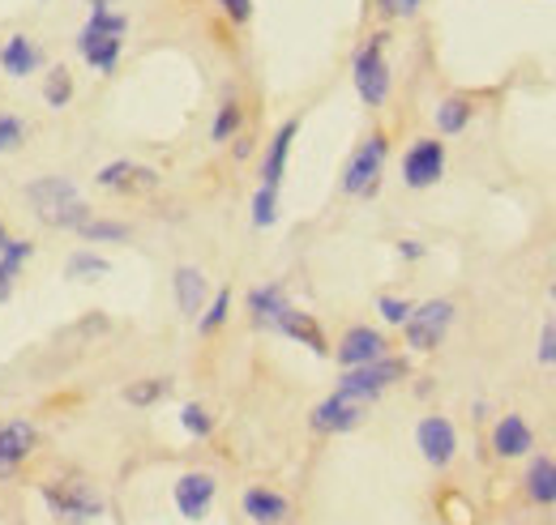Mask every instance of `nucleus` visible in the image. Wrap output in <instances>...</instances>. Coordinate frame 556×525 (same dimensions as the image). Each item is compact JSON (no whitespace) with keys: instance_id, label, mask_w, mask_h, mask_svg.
<instances>
[{"instance_id":"2eb2a0df","label":"nucleus","mask_w":556,"mask_h":525,"mask_svg":"<svg viewBox=\"0 0 556 525\" xmlns=\"http://www.w3.org/2000/svg\"><path fill=\"white\" fill-rule=\"evenodd\" d=\"M492 449L496 458H527L535 449V432L522 414H505L496 427H492Z\"/></svg>"},{"instance_id":"c756f323","label":"nucleus","mask_w":556,"mask_h":525,"mask_svg":"<svg viewBox=\"0 0 556 525\" xmlns=\"http://www.w3.org/2000/svg\"><path fill=\"white\" fill-rule=\"evenodd\" d=\"M278 218V189H257V197H253V227H270Z\"/></svg>"},{"instance_id":"b1692460","label":"nucleus","mask_w":556,"mask_h":525,"mask_svg":"<svg viewBox=\"0 0 556 525\" xmlns=\"http://www.w3.org/2000/svg\"><path fill=\"white\" fill-rule=\"evenodd\" d=\"M77 235H81L86 244H125V240H129V227H125V222H103V218H86V222L77 227Z\"/></svg>"},{"instance_id":"4be33fe9","label":"nucleus","mask_w":556,"mask_h":525,"mask_svg":"<svg viewBox=\"0 0 556 525\" xmlns=\"http://www.w3.org/2000/svg\"><path fill=\"white\" fill-rule=\"evenodd\" d=\"M527 496L535 504H556V461L553 458H535L527 470Z\"/></svg>"},{"instance_id":"39448f33","label":"nucleus","mask_w":556,"mask_h":525,"mask_svg":"<svg viewBox=\"0 0 556 525\" xmlns=\"http://www.w3.org/2000/svg\"><path fill=\"white\" fill-rule=\"evenodd\" d=\"M403 376H407V363H403V359L381 355V359H372V363L348 368V372H343V381H339V394L368 406L372 397H381L394 381H403Z\"/></svg>"},{"instance_id":"ea45409f","label":"nucleus","mask_w":556,"mask_h":525,"mask_svg":"<svg viewBox=\"0 0 556 525\" xmlns=\"http://www.w3.org/2000/svg\"><path fill=\"white\" fill-rule=\"evenodd\" d=\"M553 363H556V355H553Z\"/></svg>"},{"instance_id":"bb28decb","label":"nucleus","mask_w":556,"mask_h":525,"mask_svg":"<svg viewBox=\"0 0 556 525\" xmlns=\"http://www.w3.org/2000/svg\"><path fill=\"white\" fill-rule=\"evenodd\" d=\"M240 120H244V107L236 103V99H227L223 107H218V116H214V125H210V141H231L236 132H240Z\"/></svg>"},{"instance_id":"0eeeda50","label":"nucleus","mask_w":556,"mask_h":525,"mask_svg":"<svg viewBox=\"0 0 556 525\" xmlns=\"http://www.w3.org/2000/svg\"><path fill=\"white\" fill-rule=\"evenodd\" d=\"M445 176V145L437 137H419L403 154V184L407 189H432Z\"/></svg>"},{"instance_id":"20e7f679","label":"nucleus","mask_w":556,"mask_h":525,"mask_svg":"<svg viewBox=\"0 0 556 525\" xmlns=\"http://www.w3.org/2000/svg\"><path fill=\"white\" fill-rule=\"evenodd\" d=\"M39 491H43L48 509L65 522H90V517L103 513V496L81 478H48Z\"/></svg>"},{"instance_id":"7c9ffc66","label":"nucleus","mask_w":556,"mask_h":525,"mask_svg":"<svg viewBox=\"0 0 556 525\" xmlns=\"http://www.w3.org/2000/svg\"><path fill=\"white\" fill-rule=\"evenodd\" d=\"M227 312H231V291H218V295L210 299L206 317H198V329H202V333H214V329L227 321Z\"/></svg>"},{"instance_id":"473e14b6","label":"nucleus","mask_w":556,"mask_h":525,"mask_svg":"<svg viewBox=\"0 0 556 525\" xmlns=\"http://www.w3.org/2000/svg\"><path fill=\"white\" fill-rule=\"evenodd\" d=\"M22 137H26V125L17 120V116H0V154H9V150H17L22 145Z\"/></svg>"},{"instance_id":"f704fd0d","label":"nucleus","mask_w":556,"mask_h":525,"mask_svg":"<svg viewBox=\"0 0 556 525\" xmlns=\"http://www.w3.org/2000/svg\"><path fill=\"white\" fill-rule=\"evenodd\" d=\"M218 4H223V13L231 22H249L253 17V0H218Z\"/></svg>"},{"instance_id":"4468645a","label":"nucleus","mask_w":556,"mask_h":525,"mask_svg":"<svg viewBox=\"0 0 556 525\" xmlns=\"http://www.w3.org/2000/svg\"><path fill=\"white\" fill-rule=\"evenodd\" d=\"M359 423H364V401H351V397H343V394L326 397V401L313 410V427L326 432V436L351 432V427H359Z\"/></svg>"},{"instance_id":"7ed1b4c3","label":"nucleus","mask_w":556,"mask_h":525,"mask_svg":"<svg viewBox=\"0 0 556 525\" xmlns=\"http://www.w3.org/2000/svg\"><path fill=\"white\" fill-rule=\"evenodd\" d=\"M351 81H355V94L368 103V107H381L390 99V61H386V35H372L355 61H351Z\"/></svg>"},{"instance_id":"f3484780","label":"nucleus","mask_w":556,"mask_h":525,"mask_svg":"<svg viewBox=\"0 0 556 525\" xmlns=\"http://www.w3.org/2000/svg\"><path fill=\"white\" fill-rule=\"evenodd\" d=\"M244 517H253L257 525H278L291 517L287 496H278L270 487H249L244 491Z\"/></svg>"},{"instance_id":"4c0bfd02","label":"nucleus","mask_w":556,"mask_h":525,"mask_svg":"<svg viewBox=\"0 0 556 525\" xmlns=\"http://www.w3.org/2000/svg\"><path fill=\"white\" fill-rule=\"evenodd\" d=\"M9 295H13V282H9V278H4V273H0V304H4V299H9Z\"/></svg>"},{"instance_id":"e433bc0d","label":"nucleus","mask_w":556,"mask_h":525,"mask_svg":"<svg viewBox=\"0 0 556 525\" xmlns=\"http://www.w3.org/2000/svg\"><path fill=\"white\" fill-rule=\"evenodd\" d=\"M553 355H556V325H548L544 329V337H540V359L553 363Z\"/></svg>"},{"instance_id":"ddd939ff","label":"nucleus","mask_w":556,"mask_h":525,"mask_svg":"<svg viewBox=\"0 0 556 525\" xmlns=\"http://www.w3.org/2000/svg\"><path fill=\"white\" fill-rule=\"evenodd\" d=\"M381 355H390V342H386V333H377V329H368V325L348 329L343 342H339V363H343V368L372 363V359H381Z\"/></svg>"},{"instance_id":"f03ea898","label":"nucleus","mask_w":556,"mask_h":525,"mask_svg":"<svg viewBox=\"0 0 556 525\" xmlns=\"http://www.w3.org/2000/svg\"><path fill=\"white\" fill-rule=\"evenodd\" d=\"M26 197L35 205L39 222H48V227H73V231H77V227L90 218V205L77 197V184L65 180V176L35 180V184L26 189Z\"/></svg>"},{"instance_id":"a211bd4d","label":"nucleus","mask_w":556,"mask_h":525,"mask_svg":"<svg viewBox=\"0 0 556 525\" xmlns=\"http://www.w3.org/2000/svg\"><path fill=\"white\" fill-rule=\"evenodd\" d=\"M39 65H43V52L35 48L30 35H9V39H4V48H0V68H4L9 77H26V73H35Z\"/></svg>"},{"instance_id":"aec40b11","label":"nucleus","mask_w":556,"mask_h":525,"mask_svg":"<svg viewBox=\"0 0 556 525\" xmlns=\"http://www.w3.org/2000/svg\"><path fill=\"white\" fill-rule=\"evenodd\" d=\"M295 129H300V125H295V120H287V125L275 132V141H270L266 158H262V184H266V189H278V184H282V176H287V154H291Z\"/></svg>"},{"instance_id":"dca6fc26","label":"nucleus","mask_w":556,"mask_h":525,"mask_svg":"<svg viewBox=\"0 0 556 525\" xmlns=\"http://www.w3.org/2000/svg\"><path fill=\"white\" fill-rule=\"evenodd\" d=\"M172 286H176V308H180L189 321H198V317L206 312V278H202V269L180 265L176 278H172Z\"/></svg>"},{"instance_id":"c9c22d12","label":"nucleus","mask_w":556,"mask_h":525,"mask_svg":"<svg viewBox=\"0 0 556 525\" xmlns=\"http://www.w3.org/2000/svg\"><path fill=\"white\" fill-rule=\"evenodd\" d=\"M381 4H386V13H394V17H416L424 0H381Z\"/></svg>"},{"instance_id":"9b49d317","label":"nucleus","mask_w":556,"mask_h":525,"mask_svg":"<svg viewBox=\"0 0 556 525\" xmlns=\"http://www.w3.org/2000/svg\"><path fill=\"white\" fill-rule=\"evenodd\" d=\"M94 180H99V189H112V193H150V189H159V171L141 167V163H129V158L108 163Z\"/></svg>"},{"instance_id":"393cba45","label":"nucleus","mask_w":556,"mask_h":525,"mask_svg":"<svg viewBox=\"0 0 556 525\" xmlns=\"http://www.w3.org/2000/svg\"><path fill=\"white\" fill-rule=\"evenodd\" d=\"M35 257V244L30 240H9L4 248H0V273L9 278V282H17L22 278V265Z\"/></svg>"},{"instance_id":"58836bf2","label":"nucleus","mask_w":556,"mask_h":525,"mask_svg":"<svg viewBox=\"0 0 556 525\" xmlns=\"http://www.w3.org/2000/svg\"><path fill=\"white\" fill-rule=\"evenodd\" d=\"M4 244H9V231H4V222H0V248H4Z\"/></svg>"},{"instance_id":"f8f14e48","label":"nucleus","mask_w":556,"mask_h":525,"mask_svg":"<svg viewBox=\"0 0 556 525\" xmlns=\"http://www.w3.org/2000/svg\"><path fill=\"white\" fill-rule=\"evenodd\" d=\"M214 491H218L214 474L193 470V474H185V478L176 483V509H180L189 522H202L210 513V504H214Z\"/></svg>"},{"instance_id":"72a5a7b5","label":"nucleus","mask_w":556,"mask_h":525,"mask_svg":"<svg viewBox=\"0 0 556 525\" xmlns=\"http://www.w3.org/2000/svg\"><path fill=\"white\" fill-rule=\"evenodd\" d=\"M377 308H381V317H386L390 325H407V317H412V304L399 299V295H381Z\"/></svg>"},{"instance_id":"1a4fd4ad","label":"nucleus","mask_w":556,"mask_h":525,"mask_svg":"<svg viewBox=\"0 0 556 525\" xmlns=\"http://www.w3.org/2000/svg\"><path fill=\"white\" fill-rule=\"evenodd\" d=\"M416 445L419 453H424V461L441 470V465H450L454 453H458V432H454V423L445 414H428V419H419Z\"/></svg>"},{"instance_id":"6ab92c4d","label":"nucleus","mask_w":556,"mask_h":525,"mask_svg":"<svg viewBox=\"0 0 556 525\" xmlns=\"http://www.w3.org/2000/svg\"><path fill=\"white\" fill-rule=\"evenodd\" d=\"M278 333H287V337H295V342H304L313 355H326L330 350V342H326V333H321V325L308 317V312H300V308H291L287 304V312L278 317Z\"/></svg>"},{"instance_id":"a878e982","label":"nucleus","mask_w":556,"mask_h":525,"mask_svg":"<svg viewBox=\"0 0 556 525\" xmlns=\"http://www.w3.org/2000/svg\"><path fill=\"white\" fill-rule=\"evenodd\" d=\"M65 273H70V278H86V282H99V278L112 273V261L99 257V253H73L70 265H65Z\"/></svg>"},{"instance_id":"f257e3e1","label":"nucleus","mask_w":556,"mask_h":525,"mask_svg":"<svg viewBox=\"0 0 556 525\" xmlns=\"http://www.w3.org/2000/svg\"><path fill=\"white\" fill-rule=\"evenodd\" d=\"M125 30H129V17L116 13L112 0H90V22L77 35V52L86 56V65L112 73L121 52H125Z\"/></svg>"},{"instance_id":"2f4dec72","label":"nucleus","mask_w":556,"mask_h":525,"mask_svg":"<svg viewBox=\"0 0 556 525\" xmlns=\"http://www.w3.org/2000/svg\"><path fill=\"white\" fill-rule=\"evenodd\" d=\"M163 394H167V381H138V385L125 389V401L129 406H154Z\"/></svg>"},{"instance_id":"5701e85b","label":"nucleus","mask_w":556,"mask_h":525,"mask_svg":"<svg viewBox=\"0 0 556 525\" xmlns=\"http://www.w3.org/2000/svg\"><path fill=\"white\" fill-rule=\"evenodd\" d=\"M471 116H476V103L463 99V94H454V99H445L437 107V129L445 132V137H458V132L471 125Z\"/></svg>"},{"instance_id":"cd10ccee","label":"nucleus","mask_w":556,"mask_h":525,"mask_svg":"<svg viewBox=\"0 0 556 525\" xmlns=\"http://www.w3.org/2000/svg\"><path fill=\"white\" fill-rule=\"evenodd\" d=\"M43 99H48L52 107H70V99H73V77H70V68H52V73H48Z\"/></svg>"},{"instance_id":"9d476101","label":"nucleus","mask_w":556,"mask_h":525,"mask_svg":"<svg viewBox=\"0 0 556 525\" xmlns=\"http://www.w3.org/2000/svg\"><path fill=\"white\" fill-rule=\"evenodd\" d=\"M35 423H26V419H9V423H0V478H9V474H17V465L35 453Z\"/></svg>"},{"instance_id":"6e6552de","label":"nucleus","mask_w":556,"mask_h":525,"mask_svg":"<svg viewBox=\"0 0 556 525\" xmlns=\"http://www.w3.org/2000/svg\"><path fill=\"white\" fill-rule=\"evenodd\" d=\"M454 321V304L450 299H432V304H424V308H412V317H407V346L412 350H437L441 346V337H445V329Z\"/></svg>"},{"instance_id":"423d86ee","label":"nucleus","mask_w":556,"mask_h":525,"mask_svg":"<svg viewBox=\"0 0 556 525\" xmlns=\"http://www.w3.org/2000/svg\"><path fill=\"white\" fill-rule=\"evenodd\" d=\"M386 154H390L386 132H372L368 141H359V150L351 154L348 171H343V193H351V197H372L377 184H381V171H386Z\"/></svg>"},{"instance_id":"412c9836","label":"nucleus","mask_w":556,"mask_h":525,"mask_svg":"<svg viewBox=\"0 0 556 525\" xmlns=\"http://www.w3.org/2000/svg\"><path fill=\"white\" fill-rule=\"evenodd\" d=\"M249 312H253V325L262 329H275L278 317L287 312V295H282V286H257L253 295H249Z\"/></svg>"},{"instance_id":"c85d7f7f","label":"nucleus","mask_w":556,"mask_h":525,"mask_svg":"<svg viewBox=\"0 0 556 525\" xmlns=\"http://www.w3.org/2000/svg\"><path fill=\"white\" fill-rule=\"evenodd\" d=\"M180 423H185V432L198 436V440H206L210 432H214V419L206 414V406H198V401H189V406L180 410Z\"/></svg>"}]
</instances>
